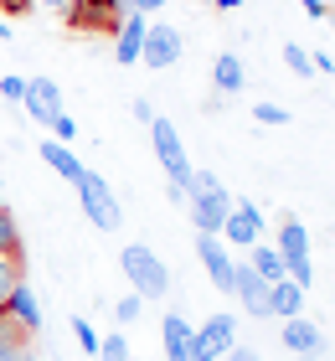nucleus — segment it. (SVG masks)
Returning a JSON list of instances; mask_svg holds the SVG:
<instances>
[{
  "instance_id": "1",
  "label": "nucleus",
  "mask_w": 335,
  "mask_h": 361,
  "mask_svg": "<svg viewBox=\"0 0 335 361\" xmlns=\"http://www.w3.org/2000/svg\"><path fill=\"white\" fill-rule=\"evenodd\" d=\"M119 269H124V279L134 284L140 300H160V294L171 289V274H165V264L155 258V248H145V243H129L119 253Z\"/></svg>"
},
{
  "instance_id": "2",
  "label": "nucleus",
  "mask_w": 335,
  "mask_h": 361,
  "mask_svg": "<svg viewBox=\"0 0 335 361\" xmlns=\"http://www.w3.org/2000/svg\"><path fill=\"white\" fill-rule=\"evenodd\" d=\"M279 258H284V279H294V284H310V279H315L305 222H294V217L279 222Z\"/></svg>"
},
{
  "instance_id": "3",
  "label": "nucleus",
  "mask_w": 335,
  "mask_h": 361,
  "mask_svg": "<svg viewBox=\"0 0 335 361\" xmlns=\"http://www.w3.org/2000/svg\"><path fill=\"white\" fill-rule=\"evenodd\" d=\"M150 140H155V160H160V171L171 176V186L186 191V180H191V160L186 150H181V135H176V124L171 119H150Z\"/></svg>"
},
{
  "instance_id": "4",
  "label": "nucleus",
  "mask_w": 335,
  "mask_h": 361,
  "mask_svg": "<svg viewBox=\"0 0 335 361\" xmlns=\"http://www.w3.org/2000/svg\"><path fill=\"white\" fill-rule=\"evenodd\" d=\"M67 16V26H78V31H119L124 26V16H129V0H73V6L62 11Z\"/></svg>"
},
{
  "instance_id": "5",
  "label": "nucleus",
  "mask_w": 335,
  "mask_h": 361,
  "mask_svg": "<svg viewBox=\"0 0 335 361\" xmlns=\"http://www.w3.org/2000/svg\"><path fill=\"white\" fill-rule=\"evenodd\" d=\"M78 202H83V212L93 217V227H104V233H114V227L124 222V212H119V202H114L109 180L98 176V171H83V180H78Z\"/></svg>"
},
{
  "instance_id": "6",
  "label": "nucleus",
  "mask_w": 335,
  "mask_h": 361,
  "mask_svg": "<svg viewBox=\"0 0 335 361\" xmlns=\"http://www.w3.org/2000/svg\"><path fill=\"white\" fill-rule=\"evenodd\" d=\"M232 346H238V325L232 315H212L191 331V361H222Z\"/></svg>"
},
{
  "instance_id": "7",
  "label": "nucleus",
  "mask_w": 335,
  "mask_h": 361,
  "mask_svg": "<svg viewBox=\"0 0 335 361\" xmlns=\"http://www.w3.org/2000/svg\"><path fill=\"white\" fill-rule=\"evenodd\" d=\"M258 233H263L258 207L248 202V196H238V202H232V212H227V222H222V243H227V248H253Z\"/></svg>"
},
{
  "instance_id": "8",
  "label": "nucleus",
  "mask_w": 335,
  "mask_h": 361,
  "mask_svg": "<svg viewBox=\"0 0 335 361\" xmlns=\"http://www.w3.org/2000/svg\"><path fill=\"white\" fill-rule=\"evenodd\" d=\"M196 258L207 264L212 284L222 289V294H232V269H238V264H232V248H227V243L217 238V233H196Z\"/></svg>"
},
{
  "instance_id": "9",
  "label": "nucleus",
  "mask_w": 335,
  "mask_h": 361,
  "mask_svg": "<svg viewBox=\"0 0 335 361\" xmlns=\"http://www.w3.org/2000/svg\"><path fill=\"white\" fill-rule=\"evenodd\" d=\"M227 212H232L227 186H217V191H196V196H191V222H196V233H217V238H222Z\"/></svg>"
},
{
  "instance_id": "10",
  "label": "nucleus",
  "mask_w": 335,
  "mask_h": 361,
  "mask_svg": "<svg viewBox=\"0 0 335 361\" xmlns=\"http://www.w3.org/2000/svg\"><path fill=\"white\" fill-rule=\"evenodd\" d=\"M21 104L31 109V119L47 124V129L57 124V114H67L62 109V88L52 83V78H26V98H21Z\"/></svg>"
},
{
  "instance_id": "11",
  "label": "nucleus",
  "mask_w": 335,
  "mask_h": 361,
  "mask_svg": "<svg viewBox=\"0 0 335 361\" xmlns=\"http://www.w3.org/2000/svg\"><path fill=\"white\" fill-rule=\"evenodd\" d=\"M181 57V31L176 26H145V47H140V62H150V68H176Z\"/></svg>"
},
{
  "instance_id": "12",
  "label": "nucleus",
  "mask_w": 335,
  "mask_h": 361,
  "mask_svg": "<svg viewBox=\"0 0 335 361\" xmlns=\"http://www.w3.org/2000/svg\"><path fill=\"white\" fill-rule=\"evenodd\" d=\"M232 294L243 300V310H248L253 320H268V315H274V310H268V284H263V279L248 269V264L232 269Z\"/></svg>"
},
{
  "instance_id": "13",
  "label": "nucleus",
  "mask_w": 335,
  "mask_h": 361,
  "mask_svg": "<svg viewBox=\"0 0 335 361\" xmlns=\"http://www.w3.org/2000/svg\"><path fill=\"white\" fill-rule=\"evenodd\" d=\"M6 315L21 325L26 336H42V305H37V294H31V284L21 279V284L11 289V300H6Z\"/></svg>"
},
{
  "instance_id": "14",
  "label": "nucleus",
  "mask_w": 335,
  "mask_h": 361,
  "mask_svg": "<svg viewBox=\"0 0 335 361\" xmlns=\"http://www.w3.org/2000/svg\"><path fill=\"white\" fill-rule=\"evenodd\" d=\"M145 16L140 11H129L124 16V26L114 31V62H140V47H145Z\"/></svg>"
},
{
  "instance_id": "15",
  "label": "nucleus",
  "mask_w": 335,
  "mask_h": 361,
  "mask_svg": "<svg viewBox=\"0 0 335 361\" xmlns=\"http://www.w3.org/2000/svg\"><path fill=\"white\" fill-rule=\"evenodd\" d=\"M284 346H289L294 356H315L325 346V336H320V325H315V320L294 315V320H284Z\"/></svg>"
},
{
  "instance_id": "16",
  "label": "nucleus",
  "mask_w": 335,
  "mask_h": 361,
  "mask_svg": "<svg viewBox=\"0 0 335 361\" xmlns=\"http://www.w3.org/2000/svg\"><path fill=\"white\" fill-rule=\"evenodd\" d=\"M37 155H42V160H47V166H52L62 180H73V186L83 180V171H88V166H83V160H78L73 150H67L62 140H42V145H37Z\"/></svg>"
},
{
  "instance_id": "17",
  "label": "nucleus",
  "mask_w": 335,
  "mask_h": 361,
  "mask_svg": "<svg viewBox=\"0 0 335 361\" xmlns=\"http://www.w3.org/2000/svg\"><path fill=\"white\" fill-rule=\"evenodd\" d=\"M268 310L284 320H294L299 310H305V284H294V279H279V284H268Z\"/></svg>"
},
{
  "instance_id": "18",
  "label": "nucleus",
  "mask_w": 335,
  "mask_h": 361,
  "mask_svg": "<svg viewBox=\"0 0 335 361\" xmlns=\"http://www.w3.org/2000/svg\"><path fill=\"white\" fill-rule=\"evenodd\" d=\"M160 341H165V361H191V325L181 315H165Z\"/></svg>"
},
{
  "instance_id": "19",
  "label": "nucleus",
  "mask_w": 335,
  "mask_h": 361,
  "mask_svg": "<svg viewBox=\"0 0 335 361\" xmlns=\"http://www.w3.org/2000/svg\"><path fill=\"white\" fill-rule=\"evenodd\" d=\"M212 83H217V93H243V83H248V73H243V62H238V52H222L212 62Z\"/></svg>"
},
{
  "instance_id": "20",
  "label": "nucleus",
  "mask_w": 335,
  "mask_h": 361,
  "mask_svg": "<svg viewBox=\"0 0 335 361\" xmlns=\"http://www.w3.org/2000/svg\"><path fill=\"white\" fill-rule=\"evenodd\" d=\"M248 269H253L263 284H279V279H284V258H279V248H263V243H253V248H248Z\"/></svg>"
},
{
  "instance_id": "21",
  "label": "nucleus",
  "mask_w": 335,
  "mask_h": 361,
  "mask_svg": "<svg viewBox=\"0 0 335 361\" xmlns=\"http://www.w3.org/2000/svg\"><path fill=\"white\" fill-rule=\"evenodd\" d=\"M0 258H21V227L11 212H0Z\"/></svg>"
},
{
  "instance_id": "22",
  "label": "nucleus",
  "mask_w": 335,
  "mask_h": 361,
  "mask_svg": "<svg viewBox=\"0 0 335 361\" xmlns=\"http://www.w3.org/2000/svg\"><path fill=\"white\" fill-rule=\"evenodd\" d=\"M98 361H129V341L114 331V336H98Z\"/></svg>"
},
{
  "instance_id": "23",
  "label": "nucleus",
  "mask_w": 335,
  "mask_h": 361,
  "mask_svg": "<svg viewBox=\"0 0 335 361\" xmlns=\"http://www.w3.org/2000/svg\"><path fill=\"white\" fill-rule=\"evenodd\" d=\"M284 68L299 73V78H310V73H315V62H310V52H305L299 42H289V47H284Z\"/></svg>"
},
{
  "instance_id": "24",
  "label": "nucleus",
  "mask_w": 335,
  "mask_h": 361,
  "mask_svg": "<svg viewBox=\"0 0 335 361\" xmlns=\"http://www.w3.org/2000/svg\"><path fill=\"white\" fill-rule=\"evenodd\" d=\"M16 284H21V264H16V258H0V310H6Z\"/></svg>"
},
{
  "instance_id": "25",
  "label": "nucleus",
  "mask_w": 335,
  "mask_h": 361,
  "mask_svg": "<svg viewBox=\"0 0 335 361\" xmlns=\"http://www.w3.org/2000/svg\"><path fill=\"white\" fill-rule=\"evenodd\" d=\"M140 315H145V300H140V294H124V300L114 305V320H119V325H134Z\"/></svg>"
},
{
  "instance_id": "26",
  "label": "nucleus",
  "mask_w": 335,
  "mask_h": 361,
  "mask_svg": "<svg viewBox=\"0 0 335 361\" xmlns=\"http://www.w3.org/2000/svg\"><path fill=\"white\" fill-rule=\"evenodd\" d=\"M253 119H258V124H279V129H284V124H289V109H284V104H258V109H253Z\"/></svg>"
},
{
  "instance_id": "27",
  "label": "nucleus",
  "mask_w": 335,
  "mask_h": 361,
  "mask_svg": "<svg viewBox=\"0 0 335 361\" xmlns=\"http://www.w3.org/2000/svg\"><path fill=\"white\" fill-rule=\"evenodd\" d=\"M73 336H78V346L88 351V356H98V331H93L88 320H73Z\"/></svg>"
},
{
  "instance_id": "28",
  "label": "nucleus",
  "mask_w": 335,
  "mask_h": 361,
  "mask_svg": "<svg viewBox=\"0 0 335 361\" xmlns=\"http://www.w3.org/2000/svg\"><path fill=\"white\" fill-rule=\"evenodd\" d=\"M222 180H217L212 171H191V180H186V196H196V191H217Z\"/></svg>"
},
{
  "instance_id": "29",
  "label": "nucleus",
  "mask_w": 335,
  "mask_h": 361,
  "mask_svg": "<svg viewBox=\"0 0 335 361\" xmlns=\"http://www.w3.org/2000/svg\"><path fill=\"white\" fill-rule=\"evenodd\" d=\"M0 93H6L11 104H21L26 98V78H0Z\"/></svg>"
},
{
  "instance_id": "30",
  "label": "nucleus",
  "mask_w": 335,
  "mask_h": 361,
  "mask_svg": "<svg viewBox=\"0 0 335 361\" xmlns=\"http://www.w3.org/2000/svg\"><path fill=\"white\" fill-rule=\"evenodd\" d=\"M52 129H57L62 140H78V124H73V114H57V124H52Z\"/></svg>"
},
{
  "instance_id": "31",
  "label": "nucleus",
  "mask_w": 335,
  "mask_h": 361,
  "mask_svg": "<svg viewBox=\"0 0 335 361\" xmlns=\"http://www.w3.org/2000/svg\"><path fill=\"white\" fill-rule=\"evenodd\" d=\"M222 361H258V351H253V346H232Z\"/></svg>"
},
{
  "instance_id": "32",
  "label": "nucleus",
  "mask_w": 335,
  "mask_h": 361,
  "mask_svg": "<svg viewBox=\"0 0 335 361\" xmlns=\"http://www.w3.org/2000/svg\"><path fill=\"white\" fill-rule=\"evenodd\" d=\"M134 119H140V124H150V119H155V109H150L145 98H134Z\"/></svg>"
},
{
  "instance_id": "33",
  "label": "nucleus",
  "mask_w": 335,
  "mask_h": 361,
  "mask_svg": "<svg viewBox=\"0 0 335 361\" xmlns=\"http://www.w3.org/2000/svg\"><path fill=\"white\" fill-rule=\"evenodd\" d=\"M31 6V0H0V16H21Z\"/></svg>"
},
{
  "instance_id": "34",
  "label": "nucleus",
  "mask_w": 335,
  "mask_h": 361,
  "mask_svg": "<svg viewBox=\"0 0 335 361\" xmlns=\"http://www.w3.org/2000/svg\"><path fill=\"white\" fill-rule=\"evenodd\" d=\"M165 0H129V11H140V16H150V11H160Z\"/></svg>"
},
{
  "instance_id": "35",
  "label": "nucleus",
  "mask_w": 335,
  "mask_h": 361,
  "mask_svg": "<svg viewBox=\"0 0 335 361\" xmlns=\"http://www.w3.org/2000/svg\"><path fill=\"white\" fill-rule=\"evenodd\" d=\"M299 6H305V11L315 16V21H320V16H325V0H299Z\"/></svg>"
},
{
  "instance_id": "36",
  "label": "nucleus",
  "mask_w": 335,
  "mask_h": 361,
  "mask_svg": "<svg viewBox=\"0 0 335 361\" xmlns=\"http://www.w3.org/2000/svg\"><path fill=\"white\" fill-rule=\"evenodd\" d=\"M37 6H47V11H67L73 0H37Z\"/></svg>"
},
{
  "instance_id": "37",
  "label": "nucleus",
  "mask_w": 335,
  "mask_h": 361,
  "mask_svg": "<svg viewBox=\"0 0 335 361\" xmlns=\"http://www.w3.org/2000/svg\"><path fill=\"white\" fill-rule=\"evenodd\" d=\"M212 6H217V11H238L243 0H212Z\"/></svg>"
},
{
  "instance_id": "38",
  "label": "nucleus",
  "mask_w": 335,
  "mask_h": 361,
  "mask_svg": "<svg viewBox=\"0 0 335 361\" xmlns=\"http://www.w3.org/2000/svg\"><path fill=\"white\" fill-rule=\"evenodd\" d=\"M0 212H6V191H0Z\"/></svg>"
},
{
  "instance_id": "39",
  "label": "nucleus",
  "mask_w": 335,
  "mask_h": 361,
  "mask_svg": "<svg viewBox=\"0 0 335 361\" xmlns=\"http://www.w3.org/2000/svg\"><path fill=\"white\" fill-rule=\"evenodd\" d=\"M201 6H207V0H201Z\"/></svg>"
}]
</instances>
